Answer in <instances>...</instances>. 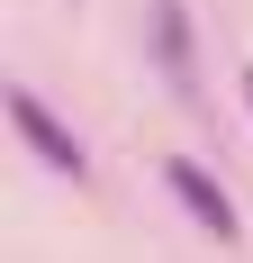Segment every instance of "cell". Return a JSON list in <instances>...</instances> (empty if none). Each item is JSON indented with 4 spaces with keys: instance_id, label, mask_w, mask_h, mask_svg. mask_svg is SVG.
Segmentation results:
<instances>
[{
    "instance_id": "obj_1",
    "label": "cell",
    "mask_w": 253,
    "mask_h": 263,
    "mask_svg": "<svg viewBox=\"0 0 253 263\" xmlns=\"http://www.w3.org/2000/svg\"><path fill=\"white\" fill-rule=\"evenodd\" d=\"M9 118H18V136H27V145H36V155L54 163V173H73V182H81V136L64 127V118H54V109L36 100V91H27V82L9 91Z\"/></svg>"
},
{
    "instance_id": "obj_2",
    "label": "cell",
    "mask_w": 253,
    "mask_h": 263,
    "mask_svg": "<svg viewBox=\"0 0 253 263\" xmlns=\"http://www.w3.org/2000/svg\"><path fill=\"white\" fill-rule=\"evenodd\" d=\"M163 182H172V200H181L190 218H199V227H208L217 245H235V200H226L217 182H208L199 163H163Z\"/></svg>"
},
{
    "instance_id": "obj_3",
    "label": "cell",
    "mask_w": 253,
    "mask_h": 263,
    "mask_svg": "<svg viewBox=\"0 0 253 263\" xmlns=\"http://www.w3.org/2000/svg\"><path fill=\"white\" fill-rule=\"evenodd\" d=\"M145 27H154V64H163V82L190 100L199 82H190V18H181V0H154V9H145Z\"/></svg>"
},
{
    "instance_id": "obj_4",
    "label": "cell",
    "mask_w": 253,
    "mask_h": 263,
    "mask_svg": "<svg viewBox=\"0 0 253 263\" xmlns=\"http://www.w3.org/2000/svg\"><path fill=\"white\" fill-rule=\"evenodd\" d=\"M244 109H253V73H244Z\"/></svg>"
}]
</instances>
